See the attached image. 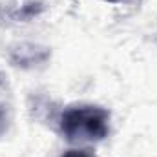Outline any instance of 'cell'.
Wrapping results in <instances>:
<instances>
[{"label":"cell","instance_id":"3957f363","mask_svg":"<svg viewBox=\"0 0 157 157\" xmlns=\"http://www.w3.org/2000/svg\"><path fill=\"white\" fill-rule=\"evenodd\" d=\"M4 126H6V112H4V108L0 106V132L4 130Z\"/></svg>","mask_w":157,"mask_h":157},{"label":"cell","instance_id":"7a4b0ae2","mask_svg":"<svg viewBox=\"0 0 157 157\" xmlns=\"http://www.w3.org/2000/svg\"><path fill=\"white\" fill-rule=\"evenodd\" d=\"M60 157H95V155L90 154L88 150H68L66 154H62Z\"/></svg>","mask_w":157,"mask_h":157},{"label":"cell","instance_id":"6da1fadb","mask_svg":"<svg viewBox=\"0 0 157 157\" xmlns=\"http://www.w3.org/2000/svg\"><path fill=\"white\" fill-rule=\"evenodd\" d=\"M60 132L70 143H99L110 133V112L93 104L70 106L60 115Z\"/></svg>","mask_w":157,"mask_h":157},{"label":"cell","instance_id":"277c9868","mask_svg":"<svg viewBox=\"0 0 157 157\" xmlns=\"http://www.w3.org/2000/svg\"><path fill=\"white\" fill-rule=\"evenodd\" d=\"M106 2H119V0H106Z\"/></svg>","mask_w":157,"mask_h":157}]
</instances>
